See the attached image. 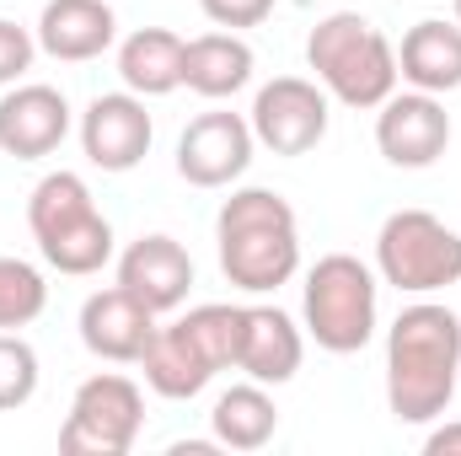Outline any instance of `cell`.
<instances>
[{"label":"cell","instance_id":"obj_1","mask_svg":"<svg viewBox=\"0 0 461 456\" xmlns=\"http://www.w3.org/2000/svg\"><path fill=\"white\" fill-rule=\"evenodd\" d=\"M461 376V317L440 301L402 306L386 328V408L397 424H435Z\"/></svg>","mask_w":461,"mask_h":456},{"label":"cell","instance_id":"obj_2","mask_svg":"<svg viewBox=\"0 0 461 456\" xmlns=\"http://www.w3.org/2000/svg\"><path fill=\"white\" fill-rule=\"evenodd\" d=\"M221 274L247 296H274L301 269V226L285 194L274 188H236L215 215Z\"/></svg>","mask_w":461,"mask_h":456},{"label":"cell","instance_id":"obj_3","mask_svg":"<svg viewBox=\"0 0 461 456\" xmlns=\"http://www.w3.org/2000/svg\"><path fill=\"white\" fill-rule=\"evenodd\" d=\"M241 312H247V306L210 301V306H194L188 317L156 328L150 343H145V354H140L145 387H150L156 397H172V403L199 397L221 370L236 365V349H241Z\"/></svg>","mask_w":461,"mask_h":456},{"label":"cell","instance_id":"obj_4","mask_svg":"<svg viewBox=\"0 0 461 456\" xmlns=\"http://www.w3.org/2000/svg\"><path fill=\"white\" fill-rule=\"evenodd\" d=\"M306 65L317 70V87L344 103V108H381L397 92V49L386 43V32L375 22H365L359 11H333L312 27L306 38Z\"/></svg>","mask_w":461,"mask_h":456},{"label":"cell","instance_id":"obj_5","mask_svg":"<svg viewBox=\"0 0 461 456\" xmlns=\"http://www.w3.org/2000/svg\"><path fill=\"white\" fill-rule=\"evenodd\" d=\"M27 226H32V242H38L43 263L70 274V279L103 274L113 263V226L92 205L86 178H76V172L38 178L32 199H27Z\"/></svg>","mask_w":461,"mask_h":456},{"label":"cell","instance_id":"obj_6","mask_svg":"<svg viewBox=\"0 0 461 456\" xmlns=\"http://www.w3.org/2000/svg\"><path fill=\"white\" fill-rule=\"evenodd\" d=\"M375 274L354 252H328L306 274V333L328 354H359L375 339Z\"/></svg>","mask_w":461,"mask_h":456},{"label":"cell","instance_id":"obj_7","mask_svg":"<svg viewBox=\"0 0 461 456\" xmlns=\"http://www.w3.org/2000/svg\"><path fill=\"white\" fill-rule=\"evenodd\" d=\"M375 269L402 296H435L461 285V231L429 210H397L375 231Z\"/></svg>","mask_w":461,"mask_h":456},{"label":"cell","instance_id":"obj_8","mask_svg":"<svg viewBox=\"0 0 461 456\" xmlns=\"http://www.w3.org/2000/svg\"><path fill=\"white\" fill-rule=\"evenodd\" d=\"M140 424H145V392L129 376H118V370H97L70 397V414L59 424V451L123 456L140 441Z\"/></svg>","mask_w":461,"mask_h":456},{"label":"cell","instance_id":"obj_9","mask_svg":"<svg viewBox=\"0 0 461 456\" xmlns=\"http://www.w3.org/2000/svg\"><path fill=\"white\" fill-rule=\"evenodd\" d=\"M328 92L317 87V81H306V76H274L268 87H258V97H252V140L263 145V150H274V156H306V150H317L322 140H328Z\"/></svg>","mask_w":461,"mask_h":456},{"label":"cell","instance_id":"obj_10","mask_svg":"<svg viewBox=\"0 0 461 456\" xmlns=\"http://www.w3.org/2000/svg\"><path fill=\"white\" fill-rule=\"evenodd\" d=\"M375 145L402 172L435 167L446 156V145H451V114H446V103L429 97V92H392L381 103V118H375Z\"/></svg>","mask_w":461,"mask_h":456},{"label":"cell","instance_id":"obj_11","mask_svg":"<svg viewBox=\"0 0 461 456\" xmlns=\"http://www.w3.org/2000/svg\"><path fill=\"white\" fill-rule=\"evenodd\" d=\"M252 123L241 114H199L177 140V178L194 188H230L252 167Z\"/></svg>","mask_w":461,"mask_h":456},{"label":"cell","instance_id":"obj_12","mask_svg":"<svg viewBox=\"0 0 461 456\" xmlns=\"http://www.w3.org/2000/svg\"><path fill=\"white\" fill-rule=\"evenodd\" d=\"M156 123L145 114V97L134 92H103L81 114V150L97 172H134L150 156Z\"/></svg>","mask_w":461,"mask_h":456},{"label":"cell","instance_id":"obj_13","mask_svg":"<svg viewBox=\"0 0 461 456\" xmlns=\"http://www.w3.org/2000/svg\"><path fill=\"white\" fill-rule=\"evenodd\" d=\"M70 134V103L59 87L43 81H16L0 97V150L16 161H43L65 145Z\"/></svg>","mask_w":461,"mask_h":456},{"label":"cell","instance_id":"obj_14","mask_svg":"<svg viewBox=\"0 0 461 456\" xmlns=\"http://www.w3.org/2000/svg\"><path fill=\"white\" fill-rule=\"evenodd\" d=\"M118 285L129 296H140L156 317L161 312H177L194 290V258L177 236L167 231H150V236H134L123 252H118Z\"/></svg>","mask_w":461,"mask_h":456},{"label":"cell","instance_id":"obj_15","mask_svg":"<svg viewBox=\"0 0 461 456\" xmlns=\"http://www.w3.org/2000/svg\"><path fill=\"white\" fill-rule=\"evenodd\" d=\"M150 333H156V312L140 296H129L123 285L86 296L81 306V343L108 365H140Z\"/></svg>","mask_w":461,"mask_h":456},{"label":"cell","instance_id":"obj_16","mask_svg":"<svg viewBox=\"0 0 461 456\" xmlns=\"http://www.w3.org/2000/svg\"><path fill=\"white\" fill-rule=\"evenodd\" d=\"M38 49L59 65H86L108 54L118 38V16L108 0H49L38 16Z\"/></svg>","mask_w":461,"mask_h":456},{"label":"cell","instance_id":"obj_17","mask_svg":"<svg viewBox=\"0 0 461 456\" xmlns=\"http://www.w3.org/2000/svg\"><path fill=\"white\" fill-rule=\"evenodd\" d=\"M306 360V339L295 328L290 312L279 306H247L241 312V349H236V370L247 381L263 387H285Z\"/></svg>","mask_w":461,"mask_h":456},{"label":"cell","instance_id":"obj_18","mask_svg":"<svg viewBox=\"0 0 461 456\" xmlns=\"http://www.w3.org/2000/svg\"><path fill=\"white\" fill-rule=\"evenodd\" d=\"M397 76L413 87V92H429V97H446L461 87V27L456 22H413L402 32V49H397Z\"/></svg>","mask_w":461,"mask_h":456},{"label":"cell","instance_id":"obj_19","mask_svg":"<svg viewBox=\"0 0 461 456\" xmlns=\"http://www.w3.org/2000/svg\"><path fill=\"white\" fill-rule=\"evenodd\" d=\"M252 65H258L252 49L236 32H199V38L183 43V87L210 97V103L236 97L252 81Z\"/></svg>","mask_w":461,"mask_h":456},{"label":"cell","instance_id":"obj_20","mask_svg":"<svg viewBox=\"0 0 461 456\" xmlns=\"http://www.w3.org/2000/svg\"><path fill=\"white\" fill-rule=\"evenodd\" d=\"M118 81L134 97H167L183 87V38L167 27H140L118 43Z\"/></svg>","mask_w":461,"mask_h":456},{"label":"cell","instance_id":"obj_21","mask_svg":"<svg viewBox=\"0 0 461 456\" xmlns=\"http://www.w3.org/2000/svg\"><path fill=\"white\" fill-rule=\"evenodd\" d=\"M210 430H215V446L221 451H263L279 430V408L268 397L263 381H241L215 397L210 408Z\"/></svg>","mask_w":461,"mask_h":456},{"label":"cell","instance_id":"obj_22","mask_svg":"<svg viewBox=\"0 0 461 456\" xmlns=\"http://www.w3.org/2000/svg\"><path fill=\"white\" fill-rule=\"evenodd\" d=\"M49 306V285L27 258H0V333L38 323Z\"/></svg>","mask_w":461,"mask_h":456},{"label":"cell","instance_id":"obj_23","mask_svg":"<svg viewBox=\"0 0 461 456\" xmlns=\"http://www.w3.org/2000/svg\"><path fill=\"white\" fill-rule=\"evenodd\" d=\"M38 392V349L22 333H0V414L32 403Z\"/></svg>","mask_w":461,"mask_h":456},{"label":"cell","instance_id":"obj_24","mask_svg":"<svg viewBox=\"0 0 461 456\" xmlns=\"http://www.w3.org/2000/svg\"><path fill=\"white\" fill-rule=\"evenodd\" d=\"M32 54H38V38L22 22L0 16V87H16L32 70Z\"/></svg>","mask_w":461,"mask_h":456},{"label":"cell","instance_id":"obj_25","mask_svg":"<svg viewBox=\"0 0 461 456\" xmlns=\"http://www.w3.org/2000/svg\"><path fill=\"white\" fill-rule=\"evenodd\" d=\"M199 5H204V16H210L215 27H226V32L258 27V22L274 16V0H199Z\"/></svg>","mask_w":461,"mask_h":456},{"label":"cell","instance_id":"obj_26","mask_svg":"<svg viewBox=\"0 0 461 456\" xmlns=\"http://www.w3.org/2000/svg\"><path fill=\"white\" fill-rule=\"evenodd\" d=\"M424 456H461V424H440L424 435Z\"/></svg>","mask_w":461,"mask_h":456},{"label":"cell","instance_id":"obj_27","mask_svg":"<svg viewBox=\"0 0 461 456\" xmlns=\"http://www.w3.org/2000/svg\"><path fill=\"white\" fill-rule=\"evenodd\" d=\"M451 5H456V27H461V0H451Z\"/></svg>","mask_w":461,"mask_h":456}]
</instances>
